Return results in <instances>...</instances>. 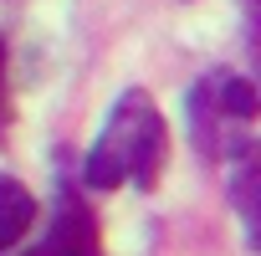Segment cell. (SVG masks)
Wrapping results in <instances>:
<instances>
[{
	"label": "cell",
	"mask_w": 261,
	"mask_h": 256,
	"mask_svg": "<svg viewBox=\"0 0 261 256\" xmlns=\"http://www.w3.org/2000/svg\"><path fill=\"white\" fill-rule=\"evenodd\" d=\"M164 159H169V128L154 97L123 92L87 154V185L92 190H118V185L154 190V180L164 174Z\"/></svg>",
	"instance_id": "1"
},
{
	"label": "cell",
	"mask_w": 261,
	"mask_h": 256,
	"mask_svg": "<svg viewBox=\"0 0 261 256\" xmlns=\"http://www.w3.org/2000/svg\"><path fill=\"white\" fill-rule=\"evenodd\" d=\"M26 256H102L97 215L82 205V195H72V190L57 195V215H51L46 236H41Z\"/></svg>",
	"instance_id": "3"
},
{
	"label": "cell",
	"mask_w": 261,
	"mask_h": 256,
	"mask_svg": "<svg viewBox=\"0 0 261 256\" xmlns=\"http://www.w3.org/2000/svg\"><path fill=\"white\" fill-rule=\"evenodd\" d=\"M261 113V97H256V87L246 82V77H205L200 87H195V97H190V118H195V134H200V144L205 149H215V144H225L241 123H251Z\"/></svg>",
	"instance_id": "2"
},
{
	"label": "cell",
	"mask_w": 261,
	"mask_h": 256,
	"mask_svg": "<svg viewBox=\"0 0 261 256\" xmlns=\"http://www.w3.org/2000/svg\"><path fill=\"white\" fill-rule=\"evenodd\" d=\"M230 200H236V210L246 220L251 246L261 251V144L241 149V164H236V180H230Z\"/></svg>",
	"instance_id": "4"
},
{
	"label": "cell",
	"mask_w": 261,
	"mask_h": 256,
	"mask_svg": "<svg viewBox=\"0 0 261 256\" xmlns=\"http://www.w3.org/2000/svg\"><path fill=\"white\" fill-rule=\"evenodd\" d=\"M31 220H36L31 190H26L21 180H11V174H0V251L21 246L26 231H31Z\"/></svg>",
	"instance_id": "5"
},
{
	"label": "cell",
	"mask_w": 261,
	"mask_h": 256,
	"mask_svg": "<svg viewBox=\"0 0 261 256\" xmlns=\"http://www.w3.org/2000/svg\"><path fill=\"white\" fill-rule=\"evenodd\" d=\"M0 103H6V62H0Z\"/></svg>",
	"instance_id": "6"
}]
</instances>
